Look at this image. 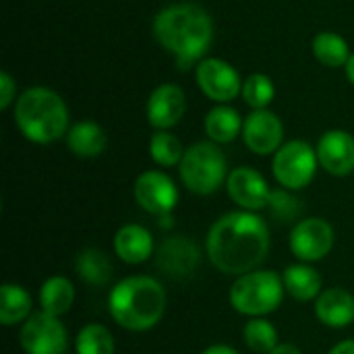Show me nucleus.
Returning a JSON list of instances; mask_svg holds the SVG:
<instances>
[{
	"label": "nucleus",
	"mask_w": 354,
	"mask_h": 354,
	"mask_svg": "<svg viewBox=\"0 0 354 354\" xmlns=\"http://www.w3.org/2000/svg\"><path fill=\"white\" fill-rule=\"evenodd\" d=\"M270 228L255 212H228L216 220L205 239L212 266L226 276H245L259 270L270 253Z\"/></svg>",
	"instance_id": "f257e3e1"
},
{
	"label": "nucleus",
	"mask_w": 354,
	"mask_h": 354,
	"mask_svg": "<svg viewBox=\"0 0 354 354\" xmlns=\"http://www.w3.org/2000/svg\"><path fill=\"white\" fill-rule=\"evenodd\" d=\"M156 41L174 56L180 71L197 66L214 41V19L197 2H176L153 19Z\"/></svg>",
	"instance_id": "f03ea898"
},
{
	"label": "nucleus",
	"mask_w": 354,
	"mask_h": 354,
	"mask_svg": "<svg viewBox=\"0 0 354 354\" xmlns=\"http://www.w3.org/2000/svg\"><path fill=\"white\" fill-rule=\"evenodd\" d=\"M166 288L151 276L122 278L108 295L110 317L129 332H147L156 328L166 313Z\"/></svg>",
	"instance_id": "7ed1b4c3"
},
{
	"label": "nucleus",
	"mask_w": 354,
	"mask_h": 354,
	"mask_svg": "<svg viewBox=\"0 0 354 354\" xmlns=\"http://www.w3.org/2000/svg\"><path fill=\"white\" fill-rule=\"evenodd\" d=\"M15 124L31 143H54L71 129L66 102L50 87H29L15 102Z\"/></svg>",
	"instance_id": "20e7f679"
},
{
	"label": "nucleus",
	"mask_w": 354,
	"mask_h": 354,
	"mask_svg": "<svg viewBox=\"0 0 354 354\" xmlns=\"http://www.w3.org/2000/svg\"><path fill=\"white\" fill-rule=\"evenodd\" d=\"M282 276L274 270H255L239 276L230 286L228 301L232 309L247 317H266L280 309L284 301Z\"/></svg>",
	"instance_id": "39448f33"
},
{
	"label": "nucleus",
	"mask_w": 354,
	"mask_h": 354,
	"mask_svg": "<svg viewBox=\"0 0 354 354\" xmlns=\"http://www.w3.org/2000/svg\"><path fill=\"white\" fill-rule=\"evenodd\" d=\"M178 174L187 191L205 197L226 185L230 172L224 151L212 141H199L185 149Z\"/></svg>",
	"instance_id": "423d86ee"
},
{
	"label": "nucleus",
	"mask_w": 354,
	"mask_h": 354,
	"mask_svg": "<svg viewBox=\"0 0 354 354\" xmlns=\"http://www.w3.org/2000/svg\"><path fill=\"white\" fill-rule=\"evenodd\" d=\"M317 166H319L317 151L307 141L292 139V141H286L274 153L272 172L282 189L301 191L313 183Z\"/></svg>",
	"instance_id": "0eeeda50"
},
{
	"label": "nucleus",
	"mask_w": 354,
	"mask_h": 354,
	"mask_svg": "<svg viewBox=\"0 0 354 354\" xmlns=\"http://www.w3.org/2000/svg\"><path fill=\"white\" fill-rule=\"evenodd\" d=\"M336 243L332 224L324 218H303L290 230V251L303 263H317L326 259Z\"/></svg>",
	"instance_id": "6e6552de"
},
{
	"label": "nucleus",
	"mask_w": 354,
	"mask_h": 354,
	"mask_svg": "<svg viewBox=\"0 0 354 354\" xmlns=\"http://www.w3.org/2000/svg\"><path fill=\"white\" fill-rule=\"evenodd\" d=\"M25 354H64L68 348V332L60 317L46 311L33 313L19 332Z\"/></svg>",
	"instance_id": "1a4fd4ad"
},
{
	"label": "nucleus",
	"mask_w": 354,
	"mask_h": 354,
	"mask_svg": "<svg viewBox=\"0 0 354 354\" xmlns=\"http://www.w3.org/2000/svg\"><path fill=\"white\" fill-rule=\"evenodd\" d=\"M133 197L137 205L158 218L172 216L178 203V189L174 180L162 170H145L133 185Z\"/></svg>",
	"instance_id": "9d476101"
},
{
	"label": "nucleus",
	"mask_w": 354,
	"mask_h": 354,
	"mask_svg": "<svg viewBox=\"0 0 354 354\" xmlns=\"http://www.w3.org/2000/svg\"><path fill=\"white\" fill-rule=\"evenodd\" d=\"M195 79L205 97L218 104H228L243 91L239 71L222 58H203L195 66Z\"/></svg>",
	"instance_id": "9b49d317"
},
{
	"label": "nucleus",
	"mask_w": 354,
	"mask_h": 354,
	"mask_svg": "<svg viewBox=\"0 0 354 354\" xmlns=\"http://www.w3.org/2000/svg\"><path fill=\"white\" fill-rule=\"evenodd\" d=\"M199 247L193 239L174 234L164 239L156 249V266L158 270L172 278V280H185L191 278L199 266Z\"/></svg>",
	"instance_id": "f8f14e48"
},
{
	"label": "nucleus",
	"mask_w": 354,
	"mask_h": 354,
	"mask_svg": "<svg viewBox=\"0 0 354 354\" xmlns=\"http://www.w3.org/2000/svg\"><path fill=\"white\" fill-rule=\"evenodd\" d=\"M243 139L255 156L276 153L284 143V124L272 110H253L243 122Z\"/></svg>",
	"instance_id": "ddd939ff"
},
{
	"label": "nucleus",
	"mask_w": 354,
	"mask_h": 354,
	"mask_svg": "<svg viewBox=\"0 0 354 354\" xmlns=\"http://www.w3.org/2000/svg\"><path fill=\"white\" fill-rule=\"evenodd\" d=\"M226 193L241 209L247 212H257L268 207L272 197V189L268 180L261 176V172L249 166H239L228 174Z\"/></svg>",
	"instance_id": "4468645a"
},
{
	"label": "nucleus",
	"mask_w": 354,
	"mask_h": 354,
	"mask_svg": "<svg viewBox=\"0 0 354 354\" xmlns=\"http://www.w3.org/2000/svg\"><path fill=\"white\" fill-rule=\"evenodd\" d=\"M187 112V95L183 87L176 83H162L158 85L145 106V114L149 124L156 131H170L176 127Z\"/></svg>",
	"instance_id": "2eb2a0df"
},
{
	"label": "nucleus",
	"mask_w": 354,
	"mask_h": 354,
	"mask_svg": "<svg viewBox=\"0 0 354 354\" xmlns=\"http://www.w3.org/2000/svg\"><path fill=\"white\" fill-rule=\"evenodd\" d=\"M319 166L332 176H348L354 170V137L348 131L332 129L317 141Z\"/></svg>",
	"instance_id": "dca6fc26"
},
{
	"label": "nucleus",
	"mask_w": 354,
	"mask_h": 354,
	"mask_svg": "<svg viewBox=\"0 0 354 354\" xmlns=\"http://www.w3.org/2000/svg\"><path fill=\"white\" fill-rule=\"evenodd\" d=\"M114 253L120 261L129 263V266H139L145 263L153 251V236L151 232L141 226V224H124L116 230L114 241H112Z\"/></svg>",
	"instance_id": "f3484780"
},
{
	"label": "nucleus",
	"mask_w": 354,
	"mask_h": 354,
	"mask_svg": "<svg viewBox=\"0 0 354 354\" xmlns=\"http://www.w3.org/2000/svg\"><path fill=\"white\" fill-rule=\"evenodd\" d=\"M315 315L326 328H346L354 322V295L334 286L315 299Z\"/></svg>",
	"instance_id": "a211bd4d"
},
{
	"label": "nucleus",
	"mask_w": 354,
	"mask_h": 354,
	"mask_svg": "<svg viewBox=\"0 0 354 354\" xmlns=\"http://www.w3.org/2000/svg\"><path fill=\"white\" fill-rule=\"evenodd\" d=\"M282 282L286 292L301 303L315 301L324 290V278L309 263H292L282 272Z\"/></svg>",
	"instance_id": "6ab92c4d"
},
{
	"label": "nucleus",
	"mask_w": 354,
	"mask_h": 354,
	"mask_svg": "<svg viewBox=\"0 0 354 354\" xmlns=\"http://www.w3.org/2000/svg\"><path fill=\"white\" fill-rule=\"evenodd\" d=\"M66 145L77 158H97L106 145V131L93 120H79L66 133Z\"/></svg>",
	"instance_id": "aec40b11"
},
{
	"label": "nucleus",
	"mask_w": 354,
	"mask_h": 354,
	"mask_svg": "<svg viewBox=\"0 0 354 354\" xmlns=\"http://www.w3.org/2000/svg\"><path fill=\"white\" fill-rule=\"evenodd\" d=\"M33 301L27 288L21 284L6 282L0 288V324L4 328H12L19 324H25L33 313Z\"/></svg>",
	"instance_id": "412c9836"
},
{
	"label": "nucleus",
	"mask_w": 354,
	"mask_h": 354,
	"mask_svg": "<svg viewBox=\"0 0 354 354\" xmlns=\"http://www.w3.org/2000/svg\"><path fill=\"white\" fill-rule=\"evenodd\" d=\"M243 118L230 106H216L205 116V135L216 145L232 143L239 135H243Z\"/></svg>",
	"instance_id": "4be33fe9"
},
{
	"label": "nucleus",
	"mask_w": 354,
	"mask_h": 354,
	"mask_svg": "<svg viewBox=\"0 0 354 354\" xmlns=\"http://www.w3.org/2000/svg\"><path fill=\"white\" fill-rule=\"evenodd\" d=\"M75 303V284L66 276H52L39 288V307L50 315H64Z\"/></svg>",
	"instance_id": "5701e85b"
},
{
	"label": "nucleus",
	"mask_w": 354,
	"mask_h": 354,
	"mask_svg": "<svg viewBox=\"0 0 354 354\" xmlns=\"http://www.w3.org/2000/svg\"><path fill=\"white\" fill-rule=\"evenodd\" d=\"M75 272L77 276L89 284V286H106L112 280V261L110 257L100 249H83L75 259Z\"/></svg>",
	"instance_id": "b1692460"
},
{
	"label": "nucleus",
	"mask_w": 354,
	"mask_h": 354,
	"mask_svg": "<svg viewBox=\"0 0 354 354\" xmlns=\"http://www.w3.org/2000/svg\"><path fill=\"white\" fill-rule=\"evenodd\" d=\"M311 48H313V56L328 68L346 66L353 56L348 41L336 31H319L313 37Z\"/></svg>",
	"instance_id": "393cba45"
},
{
	"label": "nucleus",
	"mask_w": 354,
	"mask_h": 354,
	"mask_svg": "<svg viewBox=\"0 0 354 354\" xmlns=\"http://www.w3.org/2000/svg\"><path fill=\"white\" fill-rule=\"evenodd\" d=\"M116 342L112 332L102 324H87L75 338L77 354H114Z\"/></svg>",
	"instance_id": "a878e982"
},
{
	"label": "nucleus",
	"mask_w": 354,
	"mask_h": 354,
	"mask_svg": "<svg viewBox=\"0 0 354 354\" xmlns=\"http://www.w3.org/2000/svg\"><path fill=\"white\" fill-rule=\"evenodd\" d=\"M243 340L249 351L257 354H270L278 342V330L266 317H253L243 328Z\"/></svg>",
	"instance_id": "bb28decb"
},
{
	"label": "nucleus",
	"mask_w": 354,
	"mask_h": 354,
	"mask_svg": "<svg viewBox=\"0 0 354 354\" xmlns=\"http://www.w3.org/2000/svg\"><path fill=\"white\" fill-rule=\"evenodd\" d=\"M149 153L151 160L162 168H172L183 162L185 149L176 135L170 131H156L149 139Z\"/></svg>",
	"instance_id": "cd10ccee"
},
{
	"label": "nucleus",
	"mask_w": 354,
	"mask_h": 354,
	"mask_svg": "<svg viewBox=\"0 0 354 354\" xmlns=\"http://www.w3.org/2000/svg\"><path fill=\"white\" fill-rule=\"evenodd\" d=\"M241 95H243L245 104L251 110H266L276 97V87H274V81L268 75L253 73L243 81Z\"/></svg>",
	"instance_id": "c85d7f7f"
},
{
	"label": "nucleus",
	"mask_w": 354,
	"mask_h": 354,
	"mask_svg": "<svg viewBox=\"0 0 354 354\" xmlns=\"http://www.w3.org/2000/svg\"><path fill=\"white\" fill-rule=\"evenodd\" d=\"M268 207L272 209L274 218H278L280 222H292L303 212V203L288 189H276V191H272V197H270Z\"/></svg>",
	"instance_id": "c756f323"
},
{
	"label": "nucleus",
	"mask_w": 354,
	"mask_h": 354,
	"mask_svg": "<svg viewBox=\"0 0 354 354\" xmlns=\"http://www.w3.org/2000/svg\"><path fill=\"white\" fill-rule=\"evenodd\" d=\"M12 102H17V83L6 71H2L0 73V110H8Z\"/></svg>",
	"instance_id": "7c9ffc66"
},
{
	"label": "nucleus",
	"mask_w": 354,
	"mask_h": 354,
	"mask_svg": "<svg viewBox=\"0 0 354 354\" xmlns=\"http://www.w3.org/2000/svg\"><path fill=\"white\" fill-rule=\"evenodd\" d=\"M328 354H354V340H344V342H338L332 351Z\"/></svg>",
	"instance_id": "2f4dec72"
},
{
	"label": "nucleus",
	"mask_w": 354,
	"mask_h": 354,
	"mask_svg": "<svg viewBox=\"0 0 354 354\" xmlns=\"http://www.w3.org/2000/svg\"><path fill=\"white\" fill-rule=\"evenodd\" d=\"M201 354H241L239 351H234L232 346H226V344H214L209 348H205Z\"/></svg>",
	"instance_id": "473e14b6"
},
{
	"label": "nucleus",
	"mask_w": 354,
	"mask_h": 354,
	"mask_svg": "<svg viewBox=\"0 0 354 354\" xmlns=\"http://www.w3.org/2000/svg\"><path fill=\"white\" fill-rule=\"evenodd\" d=\"M270 354H303L301 353V348L299 346H295V344H278L274 351Z\"/></svg>",
	"instance_id": "72a5a7b5"
},
{
	"label": "nucleus",
	"mask_w": 354,
	"mask_h": 354,
	"mask_svg": "<svg viewBox=\"0 0 354 354\" xmlns=\"http://www.w3.org/2000/svg\"><path fill=\"white\" fill-rule=\"evenodd\" d=\"M344 68H346V77H348V81L354 85V52H353V56H351V60H348V64H346Z\"/></svg>",
	"instance_id": "f704fd0d"
}]
</instances>
